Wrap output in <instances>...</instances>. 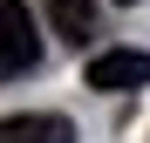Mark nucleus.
<instances>
[{"label":"nucleus","mask_w":150,"mask_h":143,"mask_svg":"<svg viewBox=\"0 0 150 143\" xmlns=\"http://www.w3.org/2000/svg\"><path fill=\"white\" fill-rule=\"evenodd\" d=\"M48 20H55V34L82 48V34H96V0H48Z\"/></svg>","instance_id":"nucleus-4"},{"label":"nucleus","mask_w":150,"mask_h":143,"mask_svg":"<svg viewBox=\"0 0 150 143\" xmlns=\"http://www.w3.org/2000/svg\"><path fill=\"white\" fill-rule=\"evenodd\" d=\"M143 82H150V55L143 48H103V55L89 61V89L123 95V89H143Z\"/></svg>","instance_id":"nucleus-2"},{"label":"nucleus","mask_w":150,"mask_h":143,"mask_svg":"<svg viewBox=\"0 0 150 143\" xmlns=\"http://www.w3.org/2000/svg\"><path fill=\"white\" fill-rule=\"evenodd\" d=\"M0 143H75L68 116H0Z\"/></svg>","instance_id":"nucleus-3"},{"label":"nucleus","mask_w":150,"mask_h":143,"mask_svg":"<svg viewBox=\"0 0 150 143\" xmlns=\"http://www.w3.org/2000/svg\"><path fill=\"white\" fill-rule=\"evenodd\" d=\"M34 61H41V34H34L28 0H0V75H21Z\"/></svg>","instance_id":"nucleus-1"},{"label":"nucleus","mask_w":150,"mask_h":143,"mask_svg":"<svg viewBox=\"0 0 150 143\" xmlns=\"http://www.w3.org/2000/svg\"><path fill=\"white\" fill-rule=\"evenodd\" d=\"M123 7H130V0H123Z\"/></svg>","instance_id":"nucleus-5"}]
</instances>
